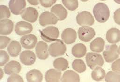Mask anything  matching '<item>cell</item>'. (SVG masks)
I'll use <instances>...</instances> for the list:
<instances>
[{
	"label": "cell",
	"instance_id": "6da1fadb",
	"mask_svg": "<svg viewBox=\"0 0 120 82\" xmlns=\"http://www.w3.org/2000/svg\"><path fill=\"white\" fill-rule=\"evenodd\" d=\"M93 13L95 18L99 23H105L110 16V10L108 6L104 3L96 4L93 8Z\"/></svg>",
	"mask_w": 120,
	"mask_h": 82
},
{
	"label": "cell",
	"instance_id": "7a4b0ae2",
	"mask_svg": "<svg viewBox=\"0 0 120 82\" xmlns=\"http://www.w3.org/2000/svg\"><path fill=\"white\" fill-rule=\"evenodd\" d=\"M40 32L42 39L47 42L56 40L60 35L59 29L55 26H48Z\"/></svg>",
	"mask_w": 120,
	"mask_h": 82
},
{
	"label": "cell",
	"instance_id": "3957f363",
	"mask_svg": "<svg viewBox=\"0 0 120 82\" xmlns=\"http://www.w3.org/2000/svg\"><path fill=\"white\" fill-rule=\"evenodd\" d=\"M86 60L87 66L91 70L97 66L102 67L104 63L101 55L94 53H88L86 56Z\"/></svg>",
	"mask_w": 120,
	"mask_h": 82
},
{
	"label": "cell",
	"instance_id": "277c9868",
	"mask_svg": "<svg viewBox=\"0 0 120 82\" xmlns=\"http://www.w3.org/2000/svg\"><path fill=\"white\" fill-rule=\"evenodd\" d=\"M50 55L54 57L64 55L66 51V47L63 41L60 39H57L56 42L52 43L48 49Z\"/></svg>",
	"mask_w": 120,
	"mask_h": 82
},
{
	"label": "cell",
	"instance_id": "5b68a950",
	"mask_svg": "<svg viewBox=\"0 0 120 82\" xmlns=\"http://www.w3.org/2000/svg\"><path fill=\"white\" fill-rule=\"evenodd\" d=\"M103 55L106 62H112L119 57L118 46L116 44L107 46L103 53Z\"/></svg>",
	"mask_w": 120,
	"mask_h": 82
},
{
	"label": "cell",
	"instance_id": "8992f818",
	"mask_svg": "<svg viewBox=\"0 0 120 82\" xmlns=\"http://www.w3.org/2000/svg\"><path fill=\"white\" fill-rule=\"evenodd\" d=\"M78 34L80 40L86 42L92 40L95 37L96 33L93 28L87 26H82L78 30Z\"/></svg>",
	"mask_w": 120,
	"mask_h": 82
},
{
	"label": "cell",
	"instance_id": "52a82bcc",
	"mask_svg": "<svg viewBox=\"0 0 120 82\" xmlns=\"http://www.w3.org/2000/svg\"><path fill=\"white\" fill-rule=\"evenodd\" d=\"M76 21L77 23L80 26H92L94 23V19L92 15L86 11L79 13L76 16Z\"/></svg>",
	"mask_w": 120,
	"mask_h": 82
},
{
	"label": "cell",
	"instance_id": "ba28073f",
	"mask_svg": "<svg viewBox=\"0 0 120 82\" xmlns=\"http://www.w3.org/2000/svg\"><path fill=\"white\" fill-rule=\"evenodd\" d=\"M59 19L57 16L52 12L45 11L42 13L39 16V23L42 26L50 24H56Z\"/></svg>",
	"mask_w": 120,
	"mask_h": 82
},
{
	"label": "cell",
	"instance_id": "9c48e42d",
	"mask_svg": "<svg viewBox=\"0 0 120 82\" xmlns=\"http://www.w3.org/2000/svg\"><path fill=\"white\" fill-rule=\"evenodd\" d=\"M12 13L15 15L21 14L26 6L25 0H10L8 3Z\"/></svg>",
	"mask_w": 120,
	"mask_h": 82
},
{
	"label": "cell",
	"instance_id": "30bf717a",
	"mask_svg": "<svg viewBox=\"0 0 120 82\" xmlns=\"http://www.w3.org/2000/svg\"><path fill=\"white\" fill-rule=\"evenodd\" d=\"M33 30L31 24L25 21H21L16 23L15 31V33L19 36H23L30 33Z\"/></svg>",
	"mask_w": 120,
	"mask_h": 82
},
{
	"label": "cell",
	"instance_id": "8fae6325",
	"mask_svg": "<svg viewBox=\"0 0 120 82\" xmlns=\"http://www.w3.org/2000/svg\"><path fill=\"white\" fill-rule=\"evenodd\" d=\"M38 42L37 37L34 34H30L23 36L21 38L20 42L22 47L26 49H33Z\"/></svg>",
	"mask_w": 120,
	"mask_h": 82
},
{
	"label": "cell",
	"instance_id": "7c38bea8",
	"mask_svg": "<svg viewBox=\"0 0 120 82\" xmlns=\"http://www.w3.org/2000/svg\"><path fill=\"white\" fill-rule=\"evenodd\" d=\"M22 17L30 23H34L38 19V11L34 8L28 7L25 8L21 13Z\"/></svg>",
	"mask_w": 120,
	"mask_h": 82
},
{
	"label": "cell",
	"instance_id": "4fadbf2b",
	"mask_svg": "<svg viewBox=\"0 0 120 82\" xmlns=\"http://www.w3.org/2000/svg\"><path fill=\"white\" fill-rule=\"evenodd\" d=\"M20 59L23 64L30 66L34 64L36 60V56L34 53L32 51L25 50L21 53Z\"/></svg>",
	"mask_w": 120,
	"mask_h": 82
},
{
	"label": "cell",
	"instance_id": "5bb4252c",
	"mask_svg": "<svg viewBox=\"0 0 120 82\" xmlns=\"http://www.w3.org/2000/svg\"><path fill=\"white\" fill-rule=\"evenodd\" d=\"M36 53L39 59L46 60L49 56L48 45L44 41H39L36 47Z\"/></svg>",
	"mask_w": 120,
	"mask_h": 82
},
{
	"label": "cell",
	"instance_id": "9a60e30c",
	"mask_svg": "<svg viewBox=\"0 0 120 82\" xmlns=\"http://www.w3.org/2000/svg\"><path fill=\"white\" fill-rule=\"evenodd\" d=\"M61 38L63 41L66 44H71L76 40V32L73 29L67 28L63 31L61 35Z\"/></svg>",
	"mask_w": 120,
	"mask_h": 82
},
{
	"label": "cell",
	"instance_id": "2e32d148",
	"mask_svg": "<svg viewBox=\"0 0 120 82\" xmlns=\"http://www.w3.org/2000/svg\"><path fill=\"white\" fill-rule=\"evenodd\" d=\"M14 29V23L9 19H4L0 21V34L8 35L10 34Z\"/></svg>",
	"mask_w": 120,
	"mask_h": 82
},
{
	"label": "cell",
	"instance_id": "e0dca14e",
	"mask_svg": "<svg viewBox=\"0 0 120 82\" xmlns=\"http://www.w3.org/2000/svg\"><path fill=\"white\" fill-rule=\"evenodd\" d=\"M22 67L20 63L15 61H12L7 64L4 68V71L8 75H11L18 74L21 70Z\"/></svg>",
	"mask_w": 120,
	"mask_h": 82
},
{
	"label": "cell",
	"instance_id": "ac0fdd59",
	"mask_svg": "<svg viewBox=\"0 0 120 82\" xmlns=\"http://www.w3.org/2000/svg\"><path fill=\"white\" fill-rule=\"evenodd\" d=\"M106 39L111 44H116L120 41V31L116 28L109 29L106 34Z\"/></svg>",
	"mask_w": 120,
	"mask_h": 82
},
{
	"label": "cell",
	"instance_id": "d6986e66",
	"mask_svg": "<svg viewBox=\"0 0 120 82\" xmlns=\"http://www.w3.org/2000/svg\"><path fill=\"white\" fill-rule=\"evenodd\" d=\"M51 10L57 16L60 21L64 20L68 15L67 10L61 4L54 5L52 8Z\"/></svg>",
	"mask_w": 120,
	"mask_h": 82
},
{
	"label": "cell",
	"instance_id": "ffe728a7",
	"mask_svg": "<svg viewBox=\"0 0 120 82\" xmlns=\"http://www.w3.org/2000/svg\"><path fill=\"white\" fill-rule=\"evenodd\" d=\"M61 72L55 69H50L47 70L45 75V81L47 82H58L60 81Z\"/></svg>",
	"mask_w": 120,
	"mask_h": 82
},
{
	"label": "cell",
	"instance_id": "44dd1931",
	"mask_svg": "<svg viewBox=\"0 0 120 82\" xmlns=\"http://www.w3.org/2000/svg\"><path fill=\"white\" fill-rule=\"evenodd\" d=\"M29 82H41L43 81V76L41 71L38 70H32L29 71L26 76Z\"/></svg>",
	"mask_w": 120,
	"mask_h": 82
},
{
	"label": "cell",
	"instance_id": "7402d4cb",
	"mask_svg": "<svg viewBox=\"0 0 120 82\" xmlns=\"http://www.w3.org/2000/svg\"><path fill=\"white\" fill-rule=\"evenodd\" d=\"M105 46L104 39L100 37H98L92 41L90 45V48L91 51L94 52L101 53L103 51Z\"/></svg>",
	"mask_w": 120,
	"mask_h": 82
},
{
	"label": "cell",
	"instance_id": "603a6c76",
	"mask_svg": "<svg viewBox=\"0 0 120 82\" xmlns=\"http://www.w3.org/2000/svg\"><path fill=\"white\" fill-rule=\"evenodd\" d=\"M61 81L62 82H79L80 81V77L75 72L68 70L64 72L61 78Z\"/></svg>",
	"mask_w": 120,
	"mask_h": 82
},
{
	"label": "cell",
	"instance_id": "cb8c5ba5",
	"mask_svg": "<svg viewBox=\"0 0 120 82\" xmlns=\"http://www.w3.org/2000/svg\"><path fill=\"white\" fill-rule=\"evenodd\" d=\"M21 46L20 43L15 40H13L8 45L7 50L9 55L12 57L17 56L21 51Z\"/></svg>",
	"mask_w": 120,
	"mask_h": 82
},
{
	"label": "cell",
	"instance_id": "d4e9b609",
	"mask_svg": "<svg viewBox=\"0 0 120 82\" xmlns=\"http://www.w3.org/2000/svg\"><path fill=\"white\" fill-rule=\"evenodd\" d=\"M86 47L82 43H79L74 45L71 50L72 55L77 58L83 57L86 55Z\"/></svg>",
	"mask_w": 120,
	"mask_h": 82
},
{
	"label": "cell",
	"instance_id": "484cf974",
	"mask_svg": "<svg viewBox=\"0 0 120 82\" xmlns=\"http://www.w3.org/2000/svg\"><path fill=\"white\" fill-rule=\"evenodd\" d=\"M91 76L93 80L96 81L102 80L106 76V72L100 66L95 67L92 72Z\"/></svg>",
	"mask_w": 120,
	"mask_h": 82
},
{
	"label": "cell",
	"instance_id": "4316f807",
	"mask_svg": "<svg viewBox=\"0 0 120 82\" xmlns=\"http://www.w3.org/2000/svg\"><path fill=\"white\" fill-rule=\"evenodd\" d=\"M54 67L61 71L65 70L69 67V63L68 61L63 57L58 58L53 62Z\"/></svg>",
	"mask_w": 120,
	"mask_h": 82
},
{
	"label": "cell",
	"instance_id": "83f0119b",
	"mask_svg": "<svg viewBox=\"0 0 120 82\" xmlns=\"http://www.w3.org/2000/svg\"><path fill=\"white\" fill-rule=\"evenodd\" d=\"M72 67L75 71L79 73H83L86 70V65L84 62L79 59L74 60L72 64Z\"/></svg>",
	"mask_w": 120,
	"mask_h": 82
},
{
	"label": "cell",
	"instance_id": "f1b7e54d",
	"mask_svg": "<svg viewBox=\"0 0 120 82\" xmlns=\"http://www.w3.org/2000/svg\"><path fill=\"white\" fill-rule=\"evenodd\" d=\"M105 80L107 82H120V72L109 71L106 75Z\"/></svg>",
	"mask_w": 120,
	"mask_h": 82
},
{
	"label": "cell",
	"instance_id": "f546056e",
	"mask_svg": "<svg viewBox=\"0 0 120 82\" xmlns=\"http://www.w3.org/2000/svg\"><path fill=\"white\" fill-rule=\"evenodd\" d=\"M63 4L69 10H76L79 5L78 0H62Z\"/></svg>",
	"mask_w": 120,
	"mask_h": 82
},
{
	"label": "cell",
	"instance_id": "4dcf8cb0",
	"mask_svg": "<svg viewBox=\"0 0 120 82\" xmlns=\"http://www.w3.org/2000/svg\"><path fill=\"white\" fill-rule=\"evenodd\" d=\"M10 16V12L8 7L5 5L0 6V19L8 18Z\"/></svg>",
	"mask_w": 120,
	"mask_h": 82
},
{
	"label": "cell",
	"instance_id": "1f68e13d",
	"mask_svg": "<svg viewBox=\"0 0 120 82\" xmlns=\"http://www.w3.org/2000/svg\"><path fill=\"white\" fill-rule=\"evenodd\" d=\"M0 67L3 66L6 64L9 60V56L8 54L4 50H1L0 51Z\"/></svg>",
	"mask_w": 120,
	"mask_h": 82
},
{
	"label": "cell",
	"instance_id": "d6a6232c",
	"mask_svg": "<svg viewBox=\"0 0 120 82\" xmlns=\"http://www.w3.org/2000/svg\"><path fill=\"white\" fill-rule=\"evenodd\" d=\"M10 39L6 36H0V48L1 49H4L8 45V43L10 41Z\"/></svg>",
	"mask_w": 120,
	"mask_h": 82
},
{
	"label": "cell",
	"instance_id": "836d02e7",
	"mask_svg": "<svg viewBox=\"0 0 120 82\" xmlns=\"http://www.w3.org/2000/svg\"><path fill=\"white\" fill-rule=\"evenodd\" d=\"M7 81L8 82H23L24 81L22 78L17 74H12L7 79Z\"/></svg>",
	"mask_w": 120,
	"mask_h": 82
},
{
	"label": "cell",
	"instance_id": "e575fe53",
	"mask_svg": "<svg viewBox=\"0 0 120 82\" xmlns=\"http://www.w3.org/2000/svg\"><path fill=\"white\" fill-rule=\"evenodd\" d=\"M41 5L45 8L52 7L56 3L57 0H39Z\"/></svg>",
	"mask_w": 120,
	"mask_h": 82
},
{
	"label": "cell",
	"instance_id": "d590c367",
	"mask_svg": "<svg viewBox=\"0 0 120 82\" xmlns=\"http://www.w3.org/2000/svg\"><path fill=\"white\" fill-rule=\"evenodd\" d=\"M111 68L113 71L120 72V59L116 60L113 63Z\"/></svg>",
	"mask_w": 120,
	"mask_h": 82
},
{
	"label": "cell",
	"instance_id": "8d00e7d4",
	"mask_svg": "<svg viewBox=\"0 0 120 82\" xmlns=\"http://www.w3.org/2000/svg\"><path fill=\"white\" fill-rule=\"evenodd\" d=\"M114 19L115 22L120 25V8L115 11L114 14Z\"/></svg>",
	"mask_w": 120,
	"mask_h": 82
},
{
	"label": "cell",
	"instance_id": "74e56055",
	"mask_svg": "<svg viewBox=\"0 0 120 82\" xmlns=\"http://www.w3.org/2000/svg\"><path fill=\"white\" fill-rule=\"evenodd\" d=\"M28 2L31 5L36 6L39 4V0H27Z\"/></svg>",
	"mask_w": 120,
	"mask_h": 82
},
{
	"label": "cell",
	"instance_id": "f35d334b",
	"mask_svg": "<svg viewBox=\"0 0 120 82\" xmlns=\"http://www.w3.org/2000/svg\"><path fill=\"white\" fill-rule=\"evenodd\" d=\"M0 79H1L3 77V71L1 69H0Z\"/></svg>",
	"mask_w": 120,
	"mask_h": 82
},
{
	"label": "cell",
	"instance_id": "ab89813d",
	"mask_svg": "<svg viewBox=\"0 0 120 82\" xmlns=\"http://www.w3.org/2000/svg\"><path fill=\"white\" fill-rule=\"evenodd\" d=\"M116 3L120 4V0H114Z\"/></svg>",
	"mask_w": 120,
	"mask_h": 82
},
{
	"label": "cell",
	"instance_id": "60d3db41",
	"mask_svg": "<svg viewBox=\"0 0 120 82\" xmlns=\"http://www.w3.org/2000/svg\"><path fill=\"white\" fill-rule=\"evenodd\" d=\"M118 53H119V54L120 55V45L119 48H118Z\"/></svg>",
	"mask_w": 120,
	"mask_h": 82
},
{
	"label": "cell",
	"instance_id": "b9f144b4",
	"mask_svg": "<svg viewBox=\"0 0 120 82\" xmlns=\"http://www.w3.org/2000/svg\"><path fill=\"white\" fill-rule=\"evenodd\" d=\"M81 1H84V2H86V1H88L89 0H80Z\"/></svg>",
	"mask_w": 120,
	"mask_h": 82
},
{
	"label": "cell",
	"instance_id": "7bdbcfd3",
	"mask_svg": "<svg viewBox=\"0 0 120 82\" xmlns=\"http://www.w3.org/2000/svg\"><path fill=\"white\" fill-rule=\"evenodd\" d=\"M101 0V1H104V0Z\"/></svg>",
	"mask_w": 120,
	"mask_h": 82
}]
</instances>
